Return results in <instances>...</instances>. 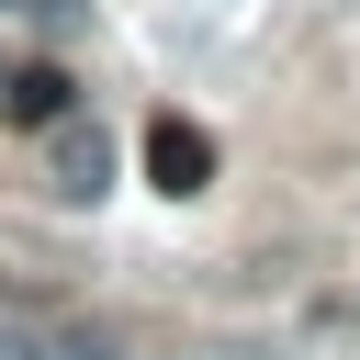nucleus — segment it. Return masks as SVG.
I'll list each match as a JSON object with an SVG mask.
<instances>
[{"label": "nucleus", "instance_id": "obj_1", "mask_svg": "<svg viewBox=\"0 0 360 360\" xmlns=\"http://www.w3.org/2000/svg\"><path fill=\"white\" fill-rule=\"evenodd\" d=\"M45 191H56V202H79V214H90V202H101V191H112V135H101V124H79V112H68V124H56V135H45Z\"/></svg>", "mask_w": 360, "mask_h": 360}, {"label": "nucleus", "instance_id": "obj_2", "mask_svg": "<svg viewBox=\"0 0 360 360\" xmlns=\"http://www.w3.org/2000/svg\"><path fill=\"white\" fill-rule=\"evenodd\" d=\"M146 180H158V191H202V180H214V135L180 124V112H158V124H146Z\"/></svg>", "mask_w": 360, "mask_h": 360}, {"label": "nucleus", "instance_id": "obj_3", "mask_svg": "<svg viewBox=\"0 0 360 360\" xmlns=\"http://www.w3.org/2000/svg\"><path fill=\"white\" fill-rule=\"evenodd\" d=\"M0 112H11L22 135H56V124L79 112V79H68V68H11V79H0Z\"/></svg>", "mask_w": 360, "mask_h": 360}, {"label": "nucleus", "instance_id": "obj_4", "mask_svg": "<svg viewBox=\"0 0 360 360\" xmlns=\"http://www.w3.org/2000/svg\"><path fill=\"white\" fill-rule=\"evenodd\" d=\"M0 360H124L101 326H45V338H0Z\"/></svg>", "mask_w": 360, "mask_h": 360}]
</instances>
